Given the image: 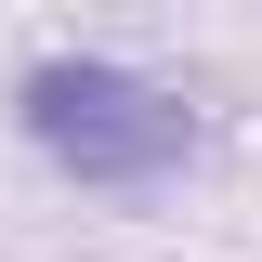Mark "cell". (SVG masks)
I'll return each mask as SVG.
<instances>
[{"label":"cell","mask_w":262,"mask_h":262,"mask_svg":"<svg viewBox=\"0 0 262 262\" xmlns=\"http://www.w3.org/2000/svg\"><path fill=\"white\" fill-rule=\"evenodd\" d=\"M27 144L79 184H170L196 158V118L158 92V79H131V66H92V53H53L27 66Z\"/></svg>","instance_id":"1"}]
</instances>
